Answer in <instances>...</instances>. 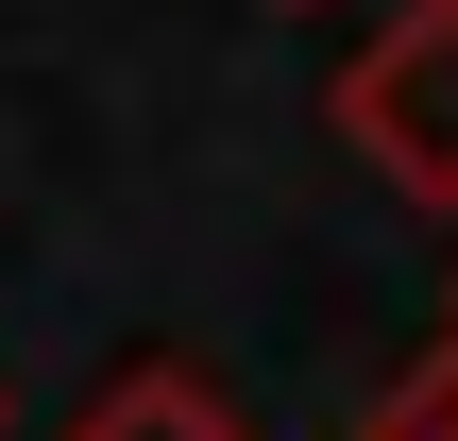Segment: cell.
I'll return each instance as SVG.
<instances>
[{
  "label": "cell",
  "instance_id": "1",
  "mask_svg": "<svg viewBox=\"0 0 458 441\" xmlns=\"http://www.w3.org/2000/svg\"><path fill=\"white\" fill-rule=\"evenodd\" d=\"M323 119L357 170H391V204H458V0H408L374 51H340Z\"/></svg>",
  "mask_w": 458,
  "mask_h": 441
},
{
  "label": "cell",
  "instance_id": "2",
  "mask_svg": "<svg viewBox=\"0 0 458 441\" xmlns=\"http://www.w3.org/2000/svg\"><path fill=\"white\" fill-rule=\"evenodd\" d=\"M51 441H255V425H238V408H221L187 357H119V374H102V391H85Z\"/></svg>",
  "mask_w": 458,
  "mask_h": 441
},
{
  "label": "cell",
  "instance_id": "4",
  "mask_svg": "<svg viewBox=\"0 0 458 441\" xmlns=\"http://www.w3.org/2000/svg\"><path fill=\"white\" fill-rule=\"evenodd\" d=\"M442 357H458V289H442Z\"/></svg>",
  "mask_w": 458,
  "mask_h": 441
},
{
  "label": "cell",
  "instance_id": "3",
  "mask_svg": "<svg viewBox=\"0 0 458 441\" xmlns=\"http://www.w3.org/2000/svg\"><path fill=\"white\" fill-rule=\"evenodd\" d=\"M357 441H458V357H425V374H408V391H391Z\"/></svg>",
  "mask_w": 458,
  "mask_h": 441
}]
</instances>
